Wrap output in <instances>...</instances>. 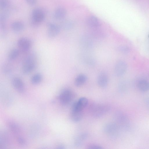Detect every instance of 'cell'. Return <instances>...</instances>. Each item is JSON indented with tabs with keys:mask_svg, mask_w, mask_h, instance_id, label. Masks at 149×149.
Wrapping results in <instances>:
<instances>
[{
	"mask_svg": "<svg viewBox=\"0 0 149 149\" xmlns=\"http://www.w3.org/2000/svg\"><path fill=\"white\" fill-rule=\"evenodd\" d=\"M38 56L34 52L28 53L24 58L22 63V72L24 75L28 74L36 68Z\"/></svg>",
	"mask_w": 149,
	"mask_h": 149,
	"instance_id": "1",
	"label": "cell"
},
{
	"mask_svg": "<svg viewBox=\"0 0 149 149\" xmlns=\"http://www.w3.org/2000/svg\"><path fill=\"white\" fill-rule=\"evenodd\" d=\"M46 11L43 8H38L34 9L31 13V26L34 27L38 26L45 19Z\"/></svg>",
	"mask_w": 149,
	"mask_h": 149,
	"instance_id": "2",
	"label": "cell"
},
{
	"mask_svg": "<svg viewBox=\"0 0 149 149\" xmlns=\"http://www.w3.org/2000/svg\"><path fill=\"white\" fill-rule=\"evenodd\" d=\"M110 109V107L108 105L99 103L92 104L90 108L92 115L97 118L102 116L109 112Z\"/></svg>",
	"mask_w": 149,
	"mask_h": 149,
	"instance_id": "3",
	"label": "cell"
},
{
	"mask_svg": "<svg viewBox=\"0 0 149 149\" xmlns=\"http://www.w3.org/2000/svg\"><path fill=\"white\" fill-rule=\"evenodd\" d=\"M17 45L20 52L24 53H27L31 48L32 42L29 38L22 37L17 40Z\"/></svg>",
	"mask_w": 149,
	"mask_h": 149,
	"instance_id": "4",
	"label": "cell"
},
{
	"mask_svg": "<svg viewBox=\"0 0 149 149\" xmlns=\"http://www.w3.org/2000/svg\"><path fill=\"white\" fill-rule=\"evenodd\" d=\"M73 93L68 88H64L61 91L59 96V100L61 103L64 105L69 104L72 100Z\"/></svg>",
	"mask_w": 149,
	"mask_h": 149,
	"instance_id": "5",
	"label": "cell"
},
{
	"mask_svg": "<svg viewBox=\"0 0 149 149\" xmlns=\"http://www.w3.org/2000/svg\"><path fill=\"white\" fill-rule=\"evenodd\" d=\"M103 130L104 133L110 137H114L118 133L119 127L116 123H109L104 126Z\"/></svg>",
	"mask_w": 149,
	"mask_h": 149,
	"instance_id": "6",
	"label": "cell"
},
{
	"mask_svg": "<svg viewBox=\"0 0 149 149\" xmlns=\"http://www.w3.org/2000/svg\"><path fill=\"white\" fill-rule=\"evenodd\" d=\"M79 43L81 47L85 50H89L93 47V42L92 37L88 35L81 36L80 38Z\"/></svg>",
	"mask_w": 149,
	"mask_h": 149,
	"instance_id": "7",
	"label": "cell"
},
{
	"mask_svg": "<svg viewBox=\"0 0 149 149\" xmlns=\"http://www.w3.org/2000/svg\"><path fill=\"white\" fill-rule=\"evenodd\" d=\"M47 35L49 38L55 37L60 32V26L55 23L49 22L47 24Z\"/></svg>",
	"mask_w": 149,
	"mask_h": 149,
	"instance_id": "8",
	"label": "cell"
},
{
	"mask_svg": "<svg viewBox=\"0 0 149 149\" xmlns=\"http://www.w3.org/2000/svg\"><path fill=\"white\" fill-rule=\"evenodd\" d=\"M12 84L17 91L20 93H23L25 90V86L22 80L19 77H13L11 79Z\"/></svg>",
	"mask_w": 149,
	"mask_h": 149,
	"instance_id": "9",
	"label": "cell"
},
{
	"mask_svg": "<svg viewBox=\"0 0 149 149\" xmlns=\"http://www.w3.org/2000/svg\"><path fill=\"white\" fill-rule=\"evenodd\" d=\"M127 65L125 62L120 60L116 63L114 69V73L117 77H120L125 72L127 69Z\"/></svg>",
	"mask_w": 149,
	"mask_h": 149,
	"instance_id": "10",
	"label": "cell"
},
{
	"mask_svg": "<svg viewBox=\"0 0 149 149\" xmlns=\"http://www.w3.org/2000/svg\"><path fill=\"white\" fill-rule=\"evenodd\" d=\"M98 86L101 88H105L108 83V75L104 72H101L98 74L97 79Z\"/></svg>",
	"mask_w": 149,
	"mask_h": 149,
	"instance_id": "11",
	"label": "cell"
},
{
	"mask_svg": "<svg viewBox=\"0 0 149 149\" xmlns=\"http://www.w3.org/2000/svg\"><path fill=\"white\" fill-rule=\"evenodd\" d=\"M66 14V10L63 7H60L57 8L55 10L53 14V17L56 20H61L65 18Z\"/></svg>",
	"mask_w": 149,
	"mask_h": 149,
	"instance_id": "12",
	"label": "cell"
},
{
	"mask_svg": "<svg viewBox=\"0 0 149 149\" xmlns=\"http://www.w3.org/2000/svg\"><path fill=\"white\" fill-rule=\"evenodd\" d=\"M86 23L88 26L94 29L98 28L101 25L98 18L93 15L89 16L87 19Z\"/></svg>",
	"mask_w": 149,
	"mask_h": 149,
	"instance_id": "13",
	"label": "cell"
},
{
	"mask_svg": "<svg viewBox=\"0 0 149 149\" xmlns=\"http://www.w3.org/2000/svg\"><path fill=\"white\" fill-rule=\"evenodd\" d=\"M11 28L13 32L18 33L21 32L24 30L25 25L22 21H15L11 24Z\"/></svg>",
	"mask_w": 149,
	"mask_h": 149,
	"instance_id": "14",
	"label": "cell"
},
{
	"mask_svg": "<svg viewBox=\"0 0 149 149\" xmlns=\"http://www.w3.org/2000/svg\"><path fill=\"white\" fill-rule=\"evenodd\" d=\"M83 110L76 109H71V117L72 121L77 122L81 120L83 116Z\"/></svg>",
	"mask_w": 149,
	"mask_h": 149,
	"instance_id": "15",
	"label": "cell"
},
{
	"mask_svg": "<svg viewBox=\"0 0 149 149\" xmlns=\"http://www.w3.org/2000/svg\"><path fill=\"white\" fill-rule=\"evenodd\" d=\"M88 103V100L86 97H82L77 100L74 102L73 104L76 108L83 110L87 106Z\"/></svg>",
	"mask_w": 149,
	"mask_h": 149,
	"instance_id": "16",
	"label": "cell"
},
{
	"mask_svg": "<svg viewBox=\"0 0 149 149\" xmlns=\"http://www.w3.org/2000/svg\"><path fill=\"white\" fill-rule=\"evenodd\" d=\"M80 61L84 64L90 66H93L95 63L94 59L92 56L85 54L80 56Z\"/></svg>",
	"mask_w": 149,
	"mask_h": 149,
	"instance_id": "17",
	"label": "cell"
},
{
	"mask_svg": "<svg viewBox=\"0 0 149 149\" xmlns=\"http://www.w3.org/2000/svg\"><path fill=\"white\" fill-rule=\"evenodd\" d=\"M87 79V77L85 74H79L75 79L74 84L78 87L81 86L86 83Z\"/></svg>",
	"mask_w": 149,
	"mask_h": 149,
	"instance_id": "18",
	"label": "cell"
},
{
	"mask_svg": "<svg viewBox=\"0 0 149 149\" xmlns=\"http://www.w3.org/2000/svg\"><path fill=\"white\" fill-rule=\"evenodd\" d=\"M88 134L87 132L82 133L77 136L74 140V143L77 146H80L88 137Z\"/></svg>",
	"mask_w": 149,
	"mask_h": 149,
	"instance_id": "19",
	"label": "cell"
},
{
	"mask_svg": "<svg viewBox=\"0 0 149 149\" xmlns=\"http://www.w3.org/2000/svg\"><path fill=\"white\" fill-rule=\"evenodd\" d=\"M20 51L18 48L12 49L9 53L8 55V60L11 61L15 60L19 56Z\"/></svg>",
	"mask_w": 149,
	"mask_h": 149,
	"instance_id": "20",
	"label": "cell"
},
{
	"mask_svg": "<svg viewBox=\"0 0 149 149\" xmlns=\"http://www.w3.org/2000/svg\"><path fill=\"white\" fill-rule=\"evenodd\" d=\"M13 71V66L9 62L5 63L2 67V71L5 75H8L11 74Z\"/></svg>",
	"mask_w": 149,
	"mask_h": 149,
	"instance_id": "21",
	"label": "cell"
},
{
	"mask_svg": "<svg viewBox=\"0 0 149 149\" xmlns=\"http://www.w3.org/2000/svg\"><path fill=\"white\" fill-rule=\"evenodd\" d=\"M43 79V76L40 73H37L33 75L31 77L30 81L33 85H37L41 82Z\"/></svg>",
	"mask_w": 149,
	"mask_h": 149,
	"instance_id": "22",
	"label": "cell"
},
{
	"mask_svg": "<svg viewBox=\"0 0 149 149\" xmlns=\"http://www.w3.org/2000/svg\"><path fill=\"white\" fill-rule=\"evenodd\" d=\"M138 87L141 91L146 92L149 90V81L145 80H142L138 83Z\"/></svg>",
	"mask_w": 149,
	"mask_h": 149,
	"instance_id": "23",
	"label": "cell"
},
{
	"mask_svg": "<svg viewBox=\"0 0 149 149\" xmlns=\"http://www.w3.org/2000/svg\"><path fill=\"white\" fill-rule=\"evenodd\" d=\"M95 29L92 34V36L96 39H101L106 38V33L102 31L97 29Z\"/></svg>",
	"mask_w": 149,
	"mask_h": 149,
	"instance_id": "24",
	"label": "cell"
},
{
	"mask_svg": "<svg viewBox=\"0 0 149 149\" xmlns=\"http://www.w3.org/2000/svg\"><path fill=\"white\" fill-rule=\"evenodd\" d=\"M0 37L3 39L5 38L8 34V31L6 24L4 22H1L0 24Z\"/></svg>",
	"mask_w": 149,
	"mask_h": 149,
	"instance_id": "25",
	"label": "cell"
},
{
	"mask_svg": "<svg viewBox=\"0 0 149 149\" xmlns=\"http://www.w3.org/2000/svg\"><path fill=\"white\" fill-rule=\"evenodd\" d=\"M8 125L10 130L13 132L17 133L19 132L20 128L16 123L12 122H10L8 123Z\"/></svg>",
	"mask_w": 149,
	"mask_h": 149,
	"instance_id": "26",
	"label": "cell"
},
{
	"mask_svg": "<svg viewBox=\"0 0 149 149\" xmlns=\"http://www.w3.org/2000/svg\"><path fill=\"white\" fill-rule=\"evenodd\" d=\"M73 25V24L72 22L66 21L62 23L60 27L61 28L64 30H69L72 28Z\"/></svg>",
	"mask_w": 149,
	"mask_h": 149,
	"instance_id": "27",
	"label": "cell"
},
{
	"mask_svg": "<svg viewBox=\"0 0 149 149\" xmlns=\"http://www.w3.org/2000/svg\"><path fill=\"white\" fill-rule=\"evenodd\" d=\"M9 13L7 11H5L2 13L0 15L1 22H4L8 18L9 16Z\"/></svg>",
	"mask_w": 149,
	"mask_h": 149,
	"instance_id": "28",
	"label": "cell"
},
{
	"mask_svg": "<svg viewBox=\"0 0 149 149\" xmlns=\"http://www.w3.org/2000/svg\"><path fill=\"white\" fill-rule=\"evenodd\" d=\"M9 5V1L8 0H0V6L3 9L8 8Z\"/></svg>",
	"mask_w": 149,
	"mask_h": 149,
	"instance_id": "29",
	"label": "cell"
},
{
	"mask_svg": "<svg viewBox=\"0 0 149 149\" xmlns=\"http://www.w3.org/2000/svg\"><path fill=\"white\" fill-rule=\"evenodd\" d=\"M118 50L123 53H126L129 51L128 48L125 46H120L118 47Z\"/></svg>",
	"mask_w": 149,
	"mask_h": 149,
	"instance_id": "30",
	"label": "cell"
},
{
	"mask_svg": "<svg viewBox=\"0 0 149 149\" xmlns=\"http://www.w3.org/2000/svg\"><path fill=\"white\" fill-rule=\"evenodd\" d=\"M88 148L89 149H102V147L97 144H91L88 146Z\"/></svg>",
	"mask_w": 149,
	"mask_h": 149,
	"instance_id": "31",
	"label": "cell"
},
{
	"mask_svg": "<svg viewBox=\"0 0 149 149\" xmlns=\"http://www.w3.org/2000/svg\"><path fill=\"white\" fill-rule=\"evenodd\" d=\"M18 142L20 145H24L26 143L25 140L22 137H18L17 139Z\"/></svg>",
	"mask_w": 149,
	"mask_h": 149,
	"instance_id": "32",
	"label": "cell"
},
{
	"mask_svg": "<svg viewBox=\"0 0 149 149\" xmlns=\"http://www.w3.org/2000/svg\"><path fill=\"white\" fill-rule=\"evenodd\" d=\"M26 2L30 5H33L37 2L38 0H25Z\"/></svg>",
	"mask_w": 149,
	"mask_h": 149,
	"instance_id": "33",
	"label": "cell"
},
{
	"mask_svg": "<svg viewBox=\"0 0 149 149\" xmlns=\"http://www.w3.org/2000/svg\"><path fill=\"white\" fill-rule=\"evenodd\" d=\"M58 148L59 149H64L65 147L63 145L61 144L59 146Z\"/></svg>",
	"mask_w": 149,
	"mask_h": 149,
	"instance_id": "34",
	"label": "cell"
}]
</instances>
